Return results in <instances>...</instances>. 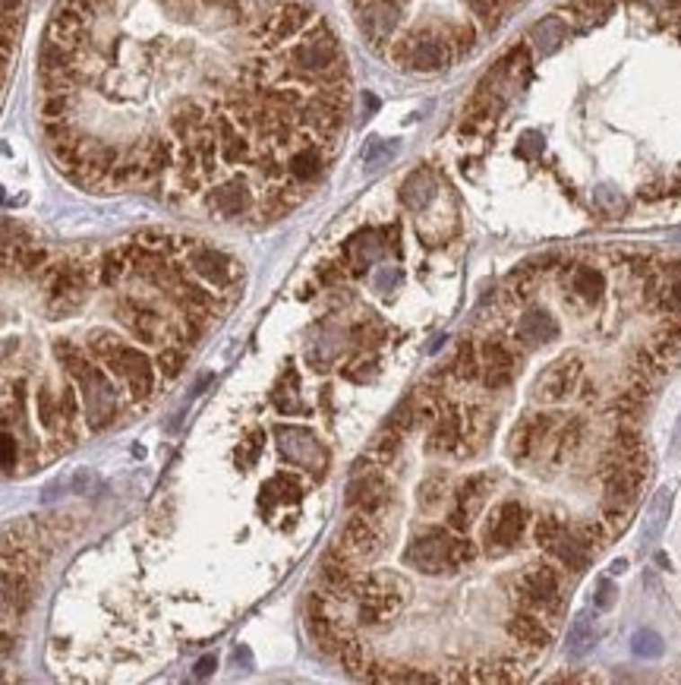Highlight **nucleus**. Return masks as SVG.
<instances>
[{"mask_svg": "<svg viewBox=\"0 0 681 685\" xmlns=\"http://www.w3.org/2000/svg\"><path fill=\"white\" fill-rule=\"evenodd\" d=\"M348 54L313 0H57L35 120L83 193L269 225L348 133Z\"/></svg>", "mask_w": 681, "mask_h": 685, "instance_id": "obj_1", "label": "nucleus"}, {"mask_svg": "<svg viewBox=\"0 0 681 685\" xmlns=\"http://www.w3.org/2000/svg\"><path fill=\"white\" fill-rule=\"evenodd\" d=\"M571 291L578 294L584 304H599L606 291V275L597 269V265H578L571 275Z\"/></svg>", "mask_w": 681, "mask_h": 685, "instance_id": "obj_13", "label": "nucleus"}, {"mask_svg": "<svg viewBox=\"0 0 681 685\" xmlns=\"http://www.w3.org/2000/svg\"><path fill=\"white\" fill-rule=\"evenodd\" d=\"M546 553L562 565V569H568V572H584L587 565L593 563V550L587 547L584 540H580L578 534H574L571 528H568L565 534L555 537V540L546 547Z\"/></svg>", "mask_w": 681, "mask_h": 685, "instance_id": "obj_11", "label": "nucleus"}, {"mask_svg": "<svg viewBox=\"0 0 681 685\" xmlns=\"http://www.w3.org/2000/svg\"><path fill=\"white\" fill-rule=\"evenodd\" d=\"M666 369H668V363H662L650 348H637L634 351V360H631V376H634V379H643V382L653 386L656 379L666 376Z\"/></svg>", "mask_w": 681, "mask_h": 685, "instance_id": "obj_17", "label": "nucleus"}, {"mask_svg": "<svg viewBox=\"0 0 681 685\" xmlns=\"http://www.w3.org/2000/svg\"><path fill=\"white\" fill-rule=\"evenodd\" d=\"M565 530H568V524L562 521L559 515H543V518H536V524H534V543L540 547V550H546L549 543H553L559 534H565Z\"/></svg>", "mask_w": 681, "mask_h": 685, "instance_id": "obj_19", "label": "nucleus"}, {"mask_svg": "<svg viewBox=\"0 0 681 685\" xmlns=\"http://www.w3.org/2000/svg\"><path fill=\"white\" fill-rule=\"evenodd\" d=\"M505 632L508 638L515 641L517 651H527V654H543L549 647V626L540 619V616L527 613V609H517L505 619Z\"/></svg>", "mask_w": 681, "mask_h": 685, "instance_id": "obj_9", "label": "nucleus"}, {"mask_svg": "<svg viewBox=\"0 0 681 685\" xmlns=\"http://www.w3.org/2000/svg\"><path fill=\"white\" fill-rule=\"evenodd\" d=\"M521 4L527 0H348L363 41L417 76L461 64Z\"/></svg>", "mask_w": 681, "mask_h": 685, "instance_id": "obj_3", "label": "nucleus"}, {"mask_svg": "<svg viewBox=\"0 0 681 685\" xmlns=\"http://www.w3.org/2000/svg\"><path fill=\"white\" fill-rule=\"evenodd\" d=\"M524 530H527V509L517 499L495 505L486 515V521H482V540L476 543L480 547V559L482 556L499 559L508 550H515L517 543L524 540Z\"/></svg>", "mask_w": 681, "mask_h": 685, "instance_id": "obj_6", "label": "nucleus"}, {"mask_svg": "<svg viewBox=\"0 0 681 685\" xmlns=\"http://www.w3.org/2000/svg\"><path fill=\"white\" fill-rule=\"evenodd\" d=\"M559 572L553 565H536V569H527L511 588V600H515L517 609H527V613L540 616V619H555L565 609V600L559 597Z\"/></svg>", "mask_w": 681, "mask_h": 685, "instance_id": "obj_5", "label": "nucleus"}, {"mask_svg": "<svg viewBox=\"0 0 681 685\" xmlns=\"http://www.w3.org/2000/svg\"><path fill=\"white\" fill-rule=\"evenodd\" d=\"M515 335H517V342L530 344V348H543V344L559 338V323H555V316L549 310L534 307V310H527L521 319H517Z\"/></svg>", "mask_w": 681, "mask_h": 685, "instance_id": "obj_10", "label": "nucleus"}, {"mask_svg": "<svg viewBox=\"0 0 681 685\" xmlns=\"http://www.w3.org/2000/svg\"><path fill=\"white\" fill-rule=\"evenodd\" d=\"M240 285V259L193 234L54 240L0 221V480L148 411Z\"/></svg>", "mask_w": 681, "mask_h": 685, "instance_id": "obj_2", "label": "nucleus"}, {"mask_svg": "<svg viewBox=\"0 0 681 685\" xmlns=\"http://www.w3.org/2000/svg\"><path fill=\"white\" fill-rule=\"evenodd\" d=\"M597 638H599V628H597V622H593V616H590V613H580L578 619L571 622V628H568L565 654H568L571 660L584 657V654L593 651Z\"/></svg>", "mask_w": 681, "mask_h": 685, "instance_id": "obj_12", "label": "nucleus"}, {"mask_svg": "<svg viewBox=\"0 0 681 685\" xmlns=\"http://www.w3.org/2000/svg\"><path fill=\"white\" fill-rule=\"evenodd\" d=\"M580 376H584V360H580V354L559 357L553 367H546L540 373V379H536L534 386V398L540 401V405H559V401L571 398V395L578 392Z\"/></svg>", "mask_w": 681, "mask_h": 685, "instance_id": "obj_8", "label": "nucleus"}, {"mask_svg": "<svg viewBox=\"0 0 681 685\" xmlns=\"http://www.w3.org/2000/svg\"><path fill=\"white\" fill-rule=\"evenodd\" d=\"M584 442V421L580 417H571V421L565 423V427L559 430V442H555V455L553 458L559 461H568L574 452H578V446Z\"/></svg>", "mask_w": 681, "mask_h": 685, "instance_id": "obj_18", "label": "nucleus"}, {"mask_svg": "<svg viewBox=\"0 0 681 685\" xmlns=\"http://www.w3.org/2000/svg\"><path fill=\"white\" fill-rule=\"evenodd\" d=\"M631 651L637 654V657H659L662 654V638L656 632H650V628H643V632H634V638H631Z\"/></svg>", "mask_w": 681, "mask_h": 685, "instance_id": "obj_21", "label": "nucleus"}, {"mask_svg": "<svg viewBox=\"0 0 681 685\" xmlns=\"http://www.w3.org/2000/svg\"><path fill=\"white\" fill-rule=\"evenodd\" d=\"M624 569H628V563H624V559H615V563H612V575H622Z\"/></svg>", "mask_w": 681, "mask_h": 685, "instance_id": "obj_23", "label": "nucleus"}, {"mask_svg": "<svg viewBox=\"0 0 681 685\" xmlns=\"http://www.w3.org/2000/svg\"><path fill=\"white\" fill-rule=\"evenodd\" d=\"M650 351H653L662 363H668V367L678 363L681 360V319H668V323L653 335Z\"/></svg>", "mask_w": 681, "mask_h": 685, "instance_id": "obj_14", "label": "nucleus"}, {"mask_svg": "<svg viewBox=\"0 0 681 685\" xmlns=\"http://www.w3.org/2000/svg\"><path fill=\"white\" fill-rule=\"evenodd\" d=\"M668 509H672V493L668 490H659L653 496V503H650L647 509V521H643V540H656V537L662 534V528H666V518H668Z\"/></svg>", "mask_w": 681, "mask_h": 685, "instance_id": "obj_15", "label": "nucleus"}, {"mask_svg": "<svg viewBox=\"0 0 681 685\" xmlns=\"http://www.w3.org/2000/svg\"><path fill=\"white\" fill-rule=\"evenodd\" d=\"M29 0H0V108L10 89L16 54L22 45V29H26Z\"/></svg>", "mask_w": 681, "mask_h": 685, "instance_id": "obj_7", "label": "nucleus"}, {"mask_svg": "<svg viewBox=\"0 0 681 685\" xmlns=\"http://www.w3.org/2000/svg\"><path fill=\"white\" fill-rule=\"evenodd\" d=\"M656 304L662 310H668L672 316H681V269H675V275L668 281H662V291Z\"/></svg>", "mask_w": 681, "mask_h": 685, "instance_id": "obj_20", "label": "nucleus"}, {"mask_svg": "<svg viewBox=\"0 0 681 685\" xmlns=\"http://www.w3.org/2000/svg\"><path fill=\"white\" fill-rule=\"evenodd\" d=\"M83 534V515L48 512L0 524V679L20 676L29 619L60 550Z\"/></svg>", "mask_w": 681, "mask_h": 685, "instance_id": "obj_4", "label": "nucleus"}, {"mask_svg": "<svg viewBox=\"0 0 681 685\" xmlns=\"http://www.w3.org/2000/svg\"><path fill=\"white\" fill-rule=\"evenodd\" d=\"M536 452V442H534V433H530V417L515 423L511 436H508V458L515 461V465H524L530 455Z\"/></svg>", "mask_w": 681, "mask_h": 685, "instance_id": "obj_16", "label": "nucleus"}, {"mask_svg": "<svg viewBox=\"0 0 681 685\" xmlns=\"http://www.w3.org/2000/svg\"><path fill=\"white\" fill-rule=\"evenodd\" d=\"M593 603H597V609H612L615 607V584L609 582V578H599L597 582V597H593Z\"/></svg>", "mask_w": 681, "mask_h": 685, "instance_id": "obj_22", "label": "nucleus"}]
</instances>
